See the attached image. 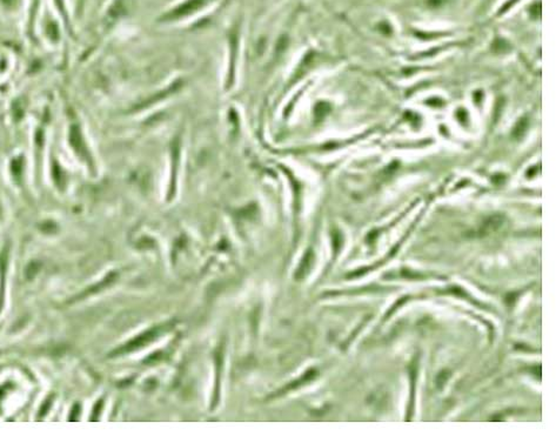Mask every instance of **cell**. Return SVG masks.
<instances>
[{"mask_svg": "<svg viewBox=\"0 0 556 436\" xmlns=\"http://www.w3.org/2000/svg\"><path fill=\"white\" fill-rule=\"evenodd\" d=\"M208 0H191V1L187 2L186 5L181 6V7L178 8L177 11H174L173 13L171 14V17H179V16H183V14H186L188 13L189 11H193L195 10L196 7H200L201 5H204L205 2H207Z\"/></svg>", "mask_w": 556, "mask_h": 436, "instance_id": "obj_1", "label": "cell"}]
</instances>
